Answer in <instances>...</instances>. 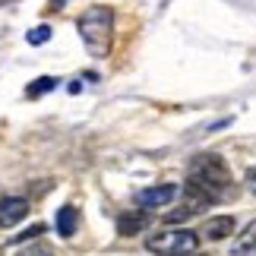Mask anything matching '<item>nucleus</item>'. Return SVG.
Instances as JSON below:
<instances>
[{
    "label": "nucleus",
    "mask_w": 256,
    "mask_h": 256,
    "mask_svg": "<svg viewBox=\"0 0 256 256\" xmlns=\"http://www.w3.org/2000/svg\"><path fill=\"white\" fill-rule=\"evenodd\" d=\"M114 22H117L114 6H108V4L88 6V10L80 13V19H76V32H80L82 44L88 48L92 57H98V60L108 57L111 48H114Z\"/></svg>",
    "instance_id": "1"
},
{
    "label": "nucleus",
    "mask_w": 256,
    "mask_h": 256,
    "mask_svg": "<svg viewBox=\"0 0 256 256\" xmlns=\"http://www.w3.org/2000/svg\"><path fill=\"white\" fill-rule=\"evenodd\" d=\"M186 180L196 184L202 193H209L212 200L218 202L222 196L231 193L234 177H231V168H228V162H224L222 155L200 152V155H193V158H190V164H186Z\"/></svg>",
    "instance_id": "2"
},
{
    "label": "nucleus",
    "mask_w": 256,
    "mask_h": 256,
    "mask_svg": "<svg viewBox=\"0 0 256 256\" xmlns=\"http://www.w3.org/2000/svg\"><path fill=\"white\" fill-rule=\"evenodd\" d=\"M200 247V234L190 228H164L146 238V250L155 256H193Z\"/></svg>",
    "instance_id": "3"
},
{
    "label": "nucleus",
    "mask_w": 256,
    "mask_h": 256,
    "mask_svg": "<svg viewBox=\"0 0 256 256\" xmlns=\"http://www.w3.org/2000/svg\"><path fill=\"white\" fill-rule=\"evenodd\" d=\"M174 196H177V184H155V186L140 190L136 200H140L142 209H162V206H168Z\"/></svg>",
    "instance_id": "4"
},
{
    "label": "nucleus",
    "mask_w": 256,
    "mask_h": 256,
    "mask_svg": "<svg viewBox=\"0 0 256 256\" xmlns=\"http://www.w3.org/2000/svg\"><path fill=\"white\" fill-rule=\"evenodd\" d=\"M28 215V200L22 196H4L0 200V228H16Z\"/></svg>",
    "instance_id": "5"
},
{
    "label": "nucleus",
    "mask_w": 256,
    "mask_h": 256,
    "mask_svg": "<svg viewBox=\"0 0 256 256\" xmlns=\"http://www.w3.org/2000/svg\"><path fill=\"white\" fill-rule=\"evenodd\" d=\"M146 228H149V209H126L117 215V234L120 238H136Z\"/></svg>",
    "instance_id": "6"
},
{
    "label": "nucleus",
    "mask_w": 256,
    "mask_h": 256,
    "mask_svg": "<svg viewBox=\"0 0 256 256\" xmlns=\"http://www.w3.org/2000/svg\"><path fill=\"white\" fill-rule=\"evenodd\" d=\"M202 238L206 240H224V238H231V234H234V218H231V215H215V218H209V222H206L202 224Z\"/></svg>",
    "instance_id": "7"
},
{
    "label": "nucleus",
    "mask_w": 256,
    "mask_h": 256,
    "mask_svg": "<svg viewBox=\"0 0 256 256\" xmlns=\"http://www.w3.org/2000/svg\"><path fill=\"white\" fill-rule=\"evenodd\" d=\"M231 256H256V218L238 234V240L231 247Z\"/></svg>",
    "instance_id": "8"
},
{
    "label": "nucleus",
    "mask_w": 256,
    "mask_h": 256,
    "mask_svg": "<svg viewBox=\"0 0 256 256\" xmlns=\"http://www.w3.org/2000/svg\"><path fill=\"white\" fill-rule=\"evenodd\" d=\"M76 228H80V212H76V206H64V209L57 212V231H60V238H73Z\"/></svg>",
    "instance_id": "9"
},
{
    "label": "nucleus",
    "mask_w": 256,
    "mask_h": 256,
    "mask_svg": "<svg viewBox=\"0 0 256 256\" xmlns=\"http://www.w3.org/2000/svg\"><path fill=\"white\" fill-rule=\"evenodd\" d=\"M13 256H54V247L48 240H32L28 247H19Z\"/></svg>",
    "instance_id": "10"
},
{
    "label": "nucleus",
    "mask_w": 256,
    "mask_h": 256,
    "mask_svg": "<svg viewBox=\"0 0 256 256\" xmlns=\"http://www.w3.org/2000/svg\"><path fill=\"white\" fill-rule=\"evenodd\" d=\"M57 86V80H54V76H38V80L32 82V86H28L26 88V95L28 98H38V95H44V92H51V88Z\"/></svg>",
    "instance_id": "11"
},
{
    "label": "nucleus",
    "mask_w": 256,
    "mask_h": 256,
    "mask_svg": "<svg viewBox=\"0 0 256 256\" xmlns=\"http://www.w3.org/2000/svg\"><path fill=\"white\" fill-rule=\"evenodd\" d=\"M193 215H200V212H196V209H190V206L184 202V206H177L174 212H168V215H164V224H180V222H190Z\"/></svg>",
    "instance_id": "12"
},
{
    "label": "nucleus",
    "mask_w": 256,
    "mask_h": 256,
    "mask_svg": "<svg viewBox=\"0 0 256 256\" xmlns=\"http://www.w3.org/2000/svg\"><path fill=\"white\" fill-rule=\"evenodd\" d=\"M26 42L28 44H48V42H51V26H35L32 32L26 35Z\"/></svg>",
    "instance_id": "13"
},
{
    "label": "nucleus",
    "mask_w": 256,
    "mask_h": 256,
    "mask_svg": "<svg viewBox=\"0 0 256 256\" xmlns=\"http://www.w3.org/2000/svg\"><path fill=\"white\" fill-rule=\"evenodd\" d=\"M48 228H44V224L42 222H38V224H32V228H26L22 234H16V244H22V240H42V234H44Z\"/></svg>",
    "instance_id": "14"
},
{
    "label": "nucleus",
    "mask_w": 256,
    "mask_h": 256,
    "mask_svg": "<svg viewBox=\"0 0 256 256\" xmlns=\"http://www.w3.org/2000/svg\"><path fill=\"white\" fill-rule=\"evenodd\" d=\"M244 184H247V190L256 196V164H253V168L247 171V177H244Z\"/></svg>",
    "instance_id": "15"
},
{
    "label": "nucleus",
    "mask_w": 256,
    "mask_h": 256,
    "mask_svg": "<svg viewBox=\"0 0 256 256\" xmlns=\"http://www.w3.org/2000/svg\"><path fill=\"white\" fill-rule=\"evenodd\" d=\"M193 256H206V253H193Z\"/></svg>",
    "instance_id": "16"
}]
</instances>
